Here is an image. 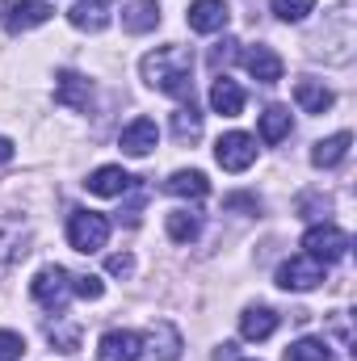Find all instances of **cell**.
<instances>
[{"instance_id":"cell-4","label":"cell","mask_w":357,"mask_h":361,"mask_svg":"<svg viewBox=\"0 0 357 361\" xmlns=\"http://www.w3.org/2000/svg\"><path fill=\"white\" fill-rule=\"evenodd\" d=\"M303 248H307L311 261H320V265L328 269V265L345 261V252H349V235H345L337 223H320V227H311V231L303 235Z\"/></svg>"},{"instance_id":"cell-6","label":"cell","mask_w":357,"mask_h":361,"mask_svg":"<svg viewBox=\"0 0 357 361\" xmlns=\"http://www.w3.org/2000/svg\"><path fill=\"white\" fill-rule=\"evenodd\" d=\"M320 281H324V265L311 261L307 252L277 265V286H282V290H298V294H303V290H315Z\"/></svg>"},{"instance_id":"cell-32","label":"cell","mask_w":357,"mask_h":361,"mask_svg":"<svg viewBox=\"0 0 357 361\" xmlns=\"http://www.w3.org/2000/svg\"><path fill=\"white\" fill-rule=\"evenodd\" d=\"M236 47H240L236 38H223V42L210 51V63H214V68H219V63H231V59H236Z\"/></svg>"},{"instance_id":"cell-9","label":"cell","mask_w":357,"mask_h":361,"mask_svg":"<svg viewBox=\"0 0 357 361\" xmlns=\"http://www.w3.org/2000/svg\"><path fill=\"white\" fill-rule=\"evenodd\" d=\"M156 143H160V126H156L152 118H135V122L122 130V139H118V147H122L126 156H135V160L152 156V152H156Z\"/></svg>"},{"instance_id":"cell-22","label":"cell","mask_w":357,"mask_h":361,"mask_svg":"<svg viewBox=\"0 0 357 361\" xmlns=\"http://www.w3.org/2000/svg\"><path fill=\"white\" fill-rule=\"evenodd\" d=\"M21 257H25V235H21V227L0 223V273L8 269V265H17Z\"/></svg>"},{"instance_id":"cell-10","label":"cell","mask_w":357,"mask_h":361,"mask_svg":"<svg viewBox=\"0 0 357 361\" xmlns=\"http://www.w3.org/2000/svg\"><path fill=\"white\" fill-rule=\"evenodd\" d=\"M139 357H143V341L135 332L114 328L97 341V361H139Z\"/></svg>"},{"instance_id":"cell-21","label":"cell","mask_w":357,"mask_h":361,"mask_svg":"<svg viewBox=\"0 0 357 361\" xmlns=\"http://www.w3.org/2000/svg\"><path fill=\"white\" fill-rule=\"evenodd\" d=\"M164 189L169 193H177V197H206L210 193V180H206V173H198V169H181V173H173V177L164 180Z\"/></svg>"},{"instance_id":"cell-27","label":"cell","mask_w":357,"mask_h":361,"mask_svg":"<svg viewBox=\"0 0 357 361\" xmlns=\"http://www.w3.org/2000/svg\"><path fill=\"white\" fill-rule=\"evenodd\" d=\"M269 4H273V17L277 21H303L315 8V0H269Z\"/></svg>"},{"instance_id":"cell-33","label":"cell","mask_w":357,"mask_h":361,"mask_svg":"<svg viewBox=\"0 0 357 361\" xmlns=\"http://www.w3.org/2000/svg\"><path fill=\"white\" fill-rule=\"evenodd\" d=\"M214 361H236V345H219V353H214Z\"/></svg>"},{"instance_id":"cell-29","label":"cell","mask_w":357,"mask_h":361,"mask_svg":"<svg viewBox=\"0 0 357 361\" xmlns=\"http://www.w3.org/2000/svg\"><path fill=\"white\" fill-rule=\"evenodd\" d=\"M72 294H80V298L97 302V298L105 294V281H101V277H92V273H85V277H72Z\"/></svg>"},{"instance_id":"cell-26","label":"cell","mask_w":357,"mask_h":361,"mask_svg":"<svg viewBox=\"0 0 357 361\" xmlns=\"http://www.w3.org/2000/svg\"><path fill=\"white\" fill-rule=\"evenodd\" d=\"M164 227H169V235H173L177 244H189V240H198V219H193L189 210H173V214L164 219Z\"/></svg>"},{"instance_id":"cell-12","label":"cell","mask_w":357,"mask_h":361,"mask_svg":"<svg viewBox=\"0 0 357 361\" xmlns=\"http://www.w3.org/2000/svg\"><path fill=\"white\" fill-rule=\"evenodd\" d=\"M135 180H139V177H131L122 164H101L97 173H89L85 189H89V193H97V197H122Z\"/></svg>"},{"instance_id":"cell-30","label":"cell","mask_w":357,"mask_h":361,"mask_svg":"<svg viewBox=\"0 0 357 361\" xmlns=\"http://www.w3.org/2000/svg\"><path fill=\"white\" fill-rule=\"evenodd\" d=\"M51 345H59L63 353H76V345H80V332H76V328H59V332L51 328Z\"/></svg>"},{"instance_id":"cell-16","label":"cell","mask_w":357,"mask_h":361,"mask_svg":"<svg viewBox=\"0 0 357 361\" xmlns=\"http://www.w3.org/2000/svg\"><path fill=\"white\" fill-rule=\"evenodd\" d=\"M349 147H353V135H349V130H337V135H328V139H320V143L311 147V164H315V169H337V164L349 156Z\"/></svg>"},{"instance_id":"cell-23","label":"cell","mask_w":357,"mask_h":361,"mask_svg":"<svg viewBox=\"0 0 357 361\" xmlns=\"http://www.w3.org/2000/svg\"><path fill=\"white\" fill-rule=\"evenodd\" d=\"M173 135H177V143H198L202 139V114H198L193 101L173 114Z\"/></svg>"},{"instance_id":"cell-5","label":"cell","mask_w":357,"mask_h":361,"mask_svg":"<svg viewBox=\"0 0 357 361\" xmlns=\"http://www.w3.org/2000/svg\"><path fill=\"white\" fill-rule=\"evenodd\" d=\"M214 160H219L223 173H244V169H253V160H257V139L244 135V130H227V135H219V143H214Z\"/></svg>"},{"instance_id":"cell-1","label":"cell","mask_w":357,"mask_h":361,"mask_svg":"<svg viewBox=\"0 0 357 361\" xmlns=\"http://www.w3.org/2000/svg\"><path fill=\"white\" fill-rule=\"evenodd\" d=\"M139 72H143V80L156 92L181 97V101L189 97V101H193V51H189V47H177V42L156 47L152 55H143Z\"/></svg>"},{"instance_id":"cell-34","label":"cell","mask_w":357,"mask_h":361,"mask_svg":"<svg viewBox=\"0 0 357 361\" xmlns=\"http://www.w3.org/2000/svg\"><path fill=\"white\" fill-rule=\"evenodd\" d=\"M8 160H13V143L0 135V164H8Z\"/></svg>"},{"instance_id":"cell-15","label":"cell","mask_w":357,"mask_h":361,"mask_svg":"<svg viewBox=\"0 0 357 361\" xmlns=\"http://www.w3.org/2000/svg\"><path fill=\"white\" fill-rule=\"evenodd\" d=\"M210 109L223 114V118H240L244 114V89L231 76H214V85H210Z\"/></svg>"},{"instance_id":"cell-13","label":"cell","mask_w":357,"mask_h":361,"mask_svg":"<svg viewBox=\"0 0 357 361\" xmlns=\"http://www.w3.org/2000/svg\"><path fill=\"white\" fill-rule=\"evenodd\" d=\"M55 101H59V105H68V109H89L92 85L85 80V76H80V72L63 68V72L55 76Z\"/></svg>"},{"instance_id":"cell-20","label":"cell","mask_w":357,"mask_h":361,"mask_svg":"<svg viewBox=\"0 0 357 361\" xmlns=\"http://www.w3.org/2000/svg\"><path fill=\"white\" fill-rule=\"evenodd\" d=\"M294 101H298V109L303 114H324V109H332V89H324L320 80H298L294 85Z\"/></svg>"},{"instance_id":"cell-28","label":"cell","mask_w":357,"mask_h":361,"mask_svg":"<svg viewBox=\"0 0 357 361\" xmlns=\"http://www.w3.org/2000/svg\"><path fill=\"white\" fill-rule=\"evenodd\" d=\"M21 357H25V336L0 328V361H21Z\"/></svg>"},{"instance_id":"cell-3","label":"cell","mask_w":357,"mask_h":361,"mask_svg":"<svg viewBox=\"0 0 357 361\" xmlns=\"http://www.w3.org/2000/svg\"><path fill=\"white\" fill-rule=\"evenodd\" d=\"M105 240H109V219L105 214H97V210H76L72 219H68V244L76 248V252H101L105 248Z\"/></svg>"},{"instance_id":"cell-17","label":"cell","mask_w":357,"mask_h":361,"mask_svg":"<svg viewBox=\"0 0 357 361\" xmlns=\"http://www.w3.org/2000/svg\"><path fill=\"white\" fill-rule=\"evenodd\" d=\"M277 332V311L273 307H248L240 315V336L244 341H269Z\"/></svg>"},{"instance_id":"cell-11","label":"cell","mask_w":357,"mask_h":361,"mask_svg":"<svg viewBox=\"0 0 357 361\" xmlns=\"http://www.w3.org/2000/svg\"><path fill=\"white\" fill-rule=\"evenodd\" d=\"M240 59H244L248 76H253V80H261V85H277V80H282V72H286V63H282V55H277L273 47H248Z\"/></svg>"},{"instance_id":"cell-14","label":"cell","mask_w":357,"mask_h":361,"mask_svg":"<svg viewBox=\"0 0 357 361\" xmlns=\"http://www.w3.org/2000/svg\"><path fill=\"white\" fill-rule=\"evenodd\" d=\"M160 25V4L156 0H126L122 4V30L126 34H152Z\"/></svg>"},{"instance_id":"cell-8","label":"cell","mask_w":357,"mask_h":361,"mask_svg":"<svg viewBox=\"0 0 357 361\" xmlns=\"http://www.w3.org/2000/svg\"><path fill=\"white\" fill-rule=\"evenodd\" d=\"M185 21L193 34H219V30H227L231 13H227V0H193Z\"/></svg>"},{"instance_id":"cell-19","label":"cell","mask_w":357,"mask_h":361,"mask_svg":"<svg viewBox=\"0 0 357 361\" xmlns=\"http://www.w3.org/2000/svg\"><path fill=\"white\" fill-rule=\"evenodd\" d=\"M68 21H72L76 30L101 34V30L109 25V13H105V4H101V0H76V4L68 8Z\"/></svg>"},{"instance_id":"cell-25","label":"cell","mask_w":357,"mask_h":361,"mask_svg":"<svg viewBox=\"0 0 357 361\" xmlns=\"http://www.w3.org/2000/svg\"><path fill=\"white\" fill-rule=\"evenodd\" d=\"M282 361H332V349H328V341H315V336H303V341H294Z\"/></svg>"},{"instance_id":"cell-35","label":"cell","mask_w":357,"mask_h":361,"mask_svg":"<svg viewBox=\"0 0 357 361\" xmlns=\"http://www.w3.org/2000/svg\"><path fill=\"white\" fill-rule=\"evenodd\" d=\"M101 4H105V0H101Z\"/></svg>"},{"instance_id":"cell-7","label":"cell","mask_w":357,"mask_h":361,"mask_svg":"<svg viewBox=\"0 0 357 361\" xmlns=\"http://www.w3.org/2000/svg\"><path fill=\"white\" fill-rule=\"evenodd\" d=\"M51 13H55V8H51L47 0H8V4H4V30H8V34H25V30L42 25Z\"/></svg>"},{"instance_id":"cell-24","label":"cell","mask_w":357,"mask_h":361,"mask_svg":"<svg viewBox=\"0 0 357 361\" xmlns=\"http://www.w3.org/2000/svg\"><path fill=\"white\" fill-rule=\"evenodd\" d=\"M286 135H290V109L286 105H269L261 114V139L265 143H282Z\"/></svg>"},{"instance_id":"cell-18","label":"cell","mask_w":357,"mask_h":361,"mask_svg":"<svg viewBox=\"0 0 357 361\" xmlns=\"http://www.w3.org/2000/svg\"><path fill=\"white\" fill-rule=\"evenodd\" d=\"M147 353L156 361H177L181 357V332L169 324V319H160V324H152V332H147Z\"/></svg>"},{"instance_id":"cell-2","label":"cell","mask_w":357,"mask_h":361,"mask_svg":"<svg viewBox=\"0 0 357 361\" xmlns=\"http://www.w3.org/2000/svg\"><path fill=\"white\" fill-rule=\"evenodd\" d=\"M30 294H34V302L38 307H47V311H63L68 307V298H72V273L63 269V265H47V269L34 273V281H30Z\"/></svg>"},{"instance_id":"cell-31","label":"cell","mask_w":357,"mask_h":361,"mask_svg":"<svg viewBox=\"0 0 357 361\" xmlns=\"http://www.w3.org/2000/svg\"><path fill=\"white\" fill-rule=\"evenodd\" d=\"M105 269L114 273V277H131V273H135V257H131V252H114V257L105 261Z\"/></svg>"}]
</instances>
